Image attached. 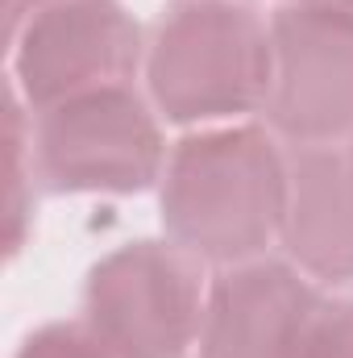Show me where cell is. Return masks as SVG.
Returning <instances> with one entry per match:
<instances>
[{"mask_svg": "<svg viewBox=\"0 0 353 358\" xmlns=\"http://www.w3.org/2000/svg\"><path fill=\"white\" fill-rule=\"evenodd\" d=\"M33 167L50 192L133 196L167 171L158 108L129 84L42 108L33 121Z\"/></svg>", "mask_w": 353, "mask_h": 358, "instance_id": "3", "label": "cell"}, {"mask_svg": "<svg viewBox=\"0 0 353 358\" xmlns=\"http://www.w3.org/2000/svg\"><path fill=\"white\" fill-rule=\"evenodd\" d=\"M299 4H316V8H333V13L353 17V0H299Z\"/></svg>", "mask_w": 353, "mask_h": 358, "instance_id": "13", "label": "cell"}, {"mask_svg": "<svg viewBox=\"0 0 353 358\" xmlns=\"http://www.w3.org/2000/svg\"><path fill=\"white\" fill-rule=\"evenodd\" d=\"M233 4H241V0H233Z\"/></svg>", "mask_w": 353, "mask_h": 358, "instance_id": "15", "label": "cell"}, {"mask_svg": "<svg viewBox=\"0 0 353 358\" xmlns=\"http://www.w3.org/2000/svg\"><path fill=\"white\" fill-rule=\"evenodd\" d=\"M46 4H59V0H4V25H8V42L21 34V25L33 17V13H42Z\"/></svg>", "mask_w": 353, "mask_h": 358, "instance_id": "12", "label": "cell"}, {"mask_svg": "<svg viewBox=\"0 0 353 358\" xmlns=\"http://www.w3.org/2000/svg\"><path fill=\"white\" fill-rule=\"evenodd\" d=\"M13 46V92L29 113L121 88L146 67L137 21L117 0H59L33 13Z\"/></svg>", "mask_w": 353, "mask_h": 358, "instance_id": "6", "label": "cell"}, {"mask_svg": "<svg viewBox=\"0 0 353 358\" xmlns=\"http://www.w3.org/2000/svg\"><path fill=\"white\" fill-rule=\"evenodd\" d=\"M200 263L175 242H129L84 283V325L112 358H183L204 321Z\"/></svg>", "mask_w": 353, "mask_h": 358, "instance_id": "4", "label": "cell"}, {"mask_svg": "<svg viewBox=\"0 0 353 358\" xmlns=\"http://www.w3.org/2000/svg\"><path fill=\"white\" fill-rule=\"evenodd\" d=\"M266 121L299 146L353 142V17L287 0L270 17Z\"/></svg>", "mask_w": 353, "mask_h": 358, "instance_id": "5", "label": "cell"}, {"mask_svg": "<svg viewBox=\"0 0 353 358\" xmlns=\"http://www.w3.org/2000/svg\"><path fill=\"white\" fill-rule=\"evenodd\" d=\"M350 159H353V142H350Z\"/></svg>", "mask_w": 353, "mask_h": 358, "instance_id": "14", "label": "cell"}, {"mask_svg": "<svg viewBox=\"0 0 353 358\" xmlns=\"http://www.w3.org/2000/svg\"><path fill=\"white\" fill-rule=\"evenodd\" d=\"M17 358H112V355L100 346V338L84 321H54V325L33 329L21 342Z\"/></svg>", "mask_w": 353, "mask_h": 358, "instance_id": "11", "label": "cell"}, {"mask_svg": "<svg viewBox=\"0 0 353 358\" xmlns=\"http://www.w3.org/2000/svg\"><path fill=\"white\" fill-rule=\"evenodd\" d=\"M320 292L295 263L250 259L208 283L200 358H299Z\"/></svg>", "mask_w": 353, "mask_h": 358, "instance_id": "7", "label": "cell"}, {"mask_svg": "<svg viewBox=\"0 0 353 358\" xmlns=\"http://www.w3.org/2000/svg\"><path fill=\"white\" fill-rule=\"evenodd\" d=\"M299 358H353V296L320 300Z\"/></svg>", "mask_w": 353, "mask_h": 358, "instance_id": "10", "label": "cell"}, {"mask_svg": "<svg viewBox=\"0 0 353 358\" xmlns=\"http://www.w3.org/2000/svg\"><path fill=\"white\" fill-rule=\"evenodd\" d=\"M167 242L195 263L237 267L262 259L283 234L287 155L258 125H208L167 155L158 179Z\"/></svg>", "mask_w": 353, "mask_h": 358, "instance_id": "1", "label": "cell"}, {"mask_svg": "<svg viewBox=\"0 0 353 358\" xmlns=\"http://www.w3.org/2000/svg\"><path fill=\"white\" fill-rule=\"evenodd\" d=\"M4 176H8V204H4V246L17 255L25 246L33 221V125L25 121V100L8 92L4 108Z\"/></svg>", "mask_w": 353, "mask_h": 358, "instance_id": "9", "label": "cell"}, {"mask_svg": "<svg viewBox=\"0 0 353 358\" xmlns=\"http://www.w3.org/2000/svg\"><path fill=\"white\" fill-rule=\"evenodd\" d=\"M287 259L320 283H353V159L350 146H299L287 159Z\"/></svg>", "mask_w": 353, "mask_h": 358, "instance_id": "8", "label": "cell"}, {"mask_svg": "<svg viewBox=\"0 0 353 358\" xmlns=\"http://www.w3.org/2000/svg\"><path fill=\"white\" fill-rule=\"evenodd\" d=\"M146 84L158 117L225 125L266 108L270 21L233 0H183L146 42Z\"/></svg>", "mask_w": 353, "mask_h": 358, "instance_id": "2", "label": "cell"}]
</instances>
